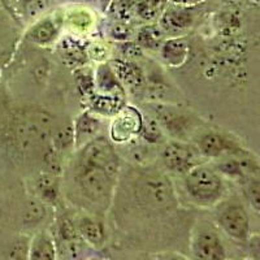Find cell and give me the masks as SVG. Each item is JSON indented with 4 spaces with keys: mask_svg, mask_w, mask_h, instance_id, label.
<instances>
[{
    "mask_svg": "<svg viewBox=\"0 0 260 260\" xmlns=\"http://www.w3.org/2000/svg\"><path fill=\"white\" fill-rule=\"evenodd\" d=\"M125 106V98L111 96L94 92L87 98V110L99 117H112Z\"/></svg>",
    "mask_w": 260,
    "mask_h": 260,
    "instance_id": "ac0fdd59",
    "label": "cell"
},
{
    "mask_svg": "<svg viewBox=\"0 0 260 260\" xmlns=\"http://www.w3.org/2000/svg\"><path fill=\"white\" fill-rule=\"evenodd\" d=\"M45 203L41 201H31L27 204L26 210V220L27 222H37L45 217Z\"/></svg>",
    "mask_w": 260,
    "mask_h": 260,
    "instance_id": "d590c367",
    "label": "cell"
},
{
    "mask_svg": "<svg viewBox=\"0 0 260 260\" xmlns=\"http://www.w3.org/2000/svg\"><path fill=\"white\" fill-rule=\"evenodd\" d=\"M51 147L56 150L59 154L69 151L72 148H76V142H74V130L73 125L67 124L64 126L52 133L51 137Z\"/></svg>",
    "mask_w": 260,
    "mask_h": 260,
    "instance_id": "83f0119b",
    "label": "cell"
},
{
    "mask_svg": "<svg viewBox=\"0 0 260 260\" xmlns=\"http://www.w3.org/2000/svg\"><path fill=\"white\" fill-rule=\"evenodd\" d=\"M225 3L229 4L232 7H236V6H240V4L243 3V0H225Z\"/></svg>",
    "mask_w": 260,
    "mask_h": 260,
    "instance_id": "ab89813d",
    "label": "cell"
},
{
    "mask_svg": "<svg viewBox=\"0 0 260 260\" xmlns=\"http://www.w3.org/2000/svg\"><path fill=\"white\" fill-rule=\"evenodd\" d=\"M118 177L103 168L74 160L73 189L82 203L95 211H106L113 203Z\"/></svg>",
    "mask_w": 260,
    "mask_h": 260,
    "instance_id": "7a4b0ae2",
    "label": "cell"
},
{
    "mask_svg": "<svg viewBox=\"0 0 260 260\" xmlns=\"http://www.w3.org/2000/svg\"><path fill=\"white\" fill-rule=\"evenodd\" d=\"M95 92L111 96L125 98L126 91L116 77L110 62H101L94 72Z\"/></svg>",
    "mask_w": 260,
    "mask_h": 260,
    "instance_id": "e0dca14e",
    "label": "cell"
},
{
    "mask_svg": "<svg viewBox=\"0 0 260 260\" xmlns=\"http://www.w3.org/2000/svg\"><path fill=\"white\" fill-rule=\"evenodd\" d=\"M215 24L222 36L233 37L242 26V16L236 9H228L216 15Z\"/></svg>",
    "mask_w": 260,
    "mask_h": 260,
    "instance_id": "484cf974",
    "label": "cell"
},
{
    "mask_svg": "<svg viewBox=\"0 0 260 260\" xmlns=\"http://www.w3.org/2000/svg\"><path fill=\"white\" fill-rule=\"evenodd\" d=\"M143 122V113L137 107L125 104L111 117L110 141L113 145H126L138 138Z\"/></svg>",
    "mask_w": 260,
    "mask_h": 260,
    "instance_id": "9c48e42d",
    "label": "cell"
},
{
    "mask_svg": "<svg viewBox=\"0 0 260 260\" xmlns=\"http://www.w3.org/2000/svg\"><path fill=\"white\" fill-rule=\"evenodd\" d=\"M56 248L52 237L47 232H41L30 242L29 260H55Z\"/></svg>",
    "mask_w": 260,
    "mask_h": 260,
    "instance_id": "7402d4cb",
    "label": "cell"
},
{
    "mask_svg": "<svg viewBox=\"0 0 260 260\" xmlns=\"http://www.w3.org/2000/svg\"><path fill=\"white\" fill-rule=\"evenodd\" d=\"M25 9H29L31 13H37L47 7L48 0H21Z\"/></svg>",
    "mask_w": 260,
    "mask_h": 260,
    "instance_id": "8d00e7d4",
    "label": "cell"
},
{
    "mask_svg": "<svg viewBox=\"0 0 260 260\" xmlns=\"http://www.w3.org/2000/svg\"><path fill=\"white\" fill-rule=\"evenodd\" d=\"M160 60L167 68L177 69L186 64L191 53V46L187 37H168L159 48Z\"/></svg>",
    "mask_w": 260,
    "mask_h": 260,
    "instance_id": "5bb4252c",
    "label": "cell"
},
{
    "mask_svg": "<svg viewBox=\"0 0 260 260\" xmlns=\"http://www.w3.org/2000/svg\"><path fill=\"white\" fill-rule=\"evenodd\" d=\"M138 139L150 146H161L168 141L156 120L148 113H143V122Z\"/></svg>",
    "mask_w": 260,
    "mask_h": 260,
    "instance_id": "d4e9b609",
    "label": "cell"
},
{
    "mask_svg": "<svg viewBox=\"0 0 260 260\" xmlns=\"http://www.w3.org/2000/svg\"><path fill=\"white\" fill-rule=\"evenodd\" d=\"M156 260H189L180 254H160Z\"/></svg>",
    "mask_w": 260,
    "mask_h": 260,
    "instance_id": "74e56055",
    "label": "cell"
},
{
    "mask_svg": "<svg viewBox=\"0 0 260 260\" xmlns=\"http://www.w3.org/2000/svg\"><path fill=\"white\" fill-rule=\"evenodd\" d=\"M167 6H168V0H138L133 13L139 20L152 22L159 20Z\"/></svg>",
    "mask_w": 260,
    "mask_h": 260,
    "instance_id": "4316f807",
    "label": "cell"
},
{
    "mask_svg": "<svg viewBox=\"0 0 260 260\" xmlns=\"http://www.w3.org/2000/svg\"><path fill=\"white\" fill-rule=\"evenodd\" d=\"M52 137V117L42 110L17 111L7 124L6 139L18 154H26L39 146L50 143Z\"/></svg>",
    "mask_w": 260,
    "mask_h": 260,
    "instance_id": "6da1fadb",
    "label": "cell"
},
{
    "mask_svg": "<svg viewBox=\"0 0 260 260\" xmlns=\"http://www.w3.org/2000/svg\"><path fill=\"white\" fill-rule=\"evenodd\" d=\"M162 171L168 175L182 177L197 166L206 162L191 142L168 139L157 152Z\"/></svg>",
    "mask_w": 260,
    "mask_h": 260,
    "instance_id": "52a82bcc",
    "label": "cell"
},
{
    "mask_svg": "<svg viewBox=\"0 0 260 260\" xmlns=\"http://www.w3.org/2000/svg\"><path fill=\"white\" fill-rule=\"evenodd\" d=\"M191 254L195 260H225L226 257L221 238L208 225H199L192 234Z\"/></svg>",
    "mask_w": 260,
    "mask_h": 260,
    "instance_id": "7c38bea8",
    "label": "cell"
},
{
    "mask_svg": "<svg viewBox=\"0 0 260 260\" xmlns=\"http://www.w3.org/2000/svg\"><path fill=\"white\" fill-rule=\"evenodd\" d=\"M78 234L89 243L94 246H101L104 241V228L95 216L89 213H82L77 220Z\"/></svg>",
    "mask_w": 260,
    "mask_h": 260,
    "instance_id": "ffe728a7",
    "label": "cell"
},
{
    "mask_svg": "<svg viewBox=\"0 0 260 260\" xmlns=\"http://www.w3.org/2000/svg\"><path fill=\"white\" fill-rule=\"evenodd\" d=\"M134 32H136V29L127 21L115 20L108 26V36L118 43L130 41L134 37Z\"/></svg>",
    "mask_w": 260,
    "mask_h": 260,
    "instance_id": "4dcf8cb0",
    "label": "cell"
},
{
    "mask_svg": "<svg viewBox=\"0 0 260 260\" xmlns=\"http://www.w3.org/2000/svg\"><path fill=\"white\" fill-rule=\"evenodd\" d=\"M74 130V142L76 148L82 147L85 143L99 136L102 129V118L92 113L91 111L85 110L74 118L72 122Z\"/></svg>",
    "mask_w": 260,
    "mask_h": 260,
    "instance_id": "2e32d148",
    "label": "cell"
},
{
    "mask_svg": "<svg viewBox=\"0 0 260 260\" xmlns=\"http://www.w3.org/2000/svg\"><path fill=\"white\" fill-rule=\"evenodd\" d=\"M72 2H77V3H83V2H90V0H72Z\"/></svg>",
    "mask_w": 260,
    "mask_h": 260,
    "instance_id": "7bdbcfd3",
    "label": "cell"
},
{
    "mask_svg": "<svg viewBox=\"0 0 260 260\" xmlns=\"http://www.w3.org/2000/svg\"><path fill=\"white\" fill-rule=\"evenodd\" d=\"M29 247L30 241L27 238L17 240L11 250L9 260H29Z\"/></svg>",
    "mask_w": 260,
    "mask_h": 260,
    "instance_id": "e575fe53",
    "label": "cell"
},
{
    "mask_svg": "<svg viewBox=\"0 0 260 260\" xmlns=\"http://www.w3.org/2000/svg\"><path fill=\"white\" fill-rule=\"evenodd\" d=\"M169 4H176V6H194L192 0H168Z\"/></svg>",
    "mask_w": 260,
    "mask_h": 260,
    "instance_id": "f35d334b",
    "label": "cell"
},
{
    "mask_svg": "<svg viewBox=\"0 0 260 260\" xmlns=\"http://www.w3.org/2000/svg\"><path fill=\"white\" fill-rule=\"evenodd\" d=\"M76 161L87 166L103 168L112 175L120 177L122 169V159L115 145L107 137L98 136L80 147L76 154Z\"/></svg>",
    "mask_w": 260,
    "mask_h": 260,
    "instance_id": "ba28073f",
    "label": "cell"
},
{
    "mask_svg": "<svg viewBox=\"0 0 260 260\" xmlns=\"http://www.w3.org/2000/svg\"><path fill=\"white\" fill-rule=\"evenodd\" d=\"M146 113L155 118L167 138L191 142L194 136L207 125L192 110L171 102H147Z\"/></svg>",
    "mask_w": 260,
    "mask_h": 260,
    "instance_id": "3957f363",
    "label": "cell"
},
{
    "mask_svg": "<svg viewBox=\"0 0 260 260\" xmlns=\"http://www.w3.org/2000/svg\"><path fill=\"white\" fill-rule=\"evenodd\" d=\"M118 51L121 55V59L136 60L143 56V50L137 45L136 42L127 41L118 43Z\"/></svg>",
    "mask_w": 260,
    "mask_h": 260,
    "instance_id": "836d02e7",
    "label": "cell"
},
{
    "mask_svg": "<svg viewBox=\"0 0 260 260\" xmlns=\"http://www.w3.org/2000/svg\"><path fill=\"white\" fill-rule=\"evenodd\" d=\"M187 201L199 208H213L229 194L228 181L208 161L181 177Z\"/></svg>",
    "mask_w": 260,
    "mask_h": 260,
    "instance_id": "277c9868",
    "label": "cell"
},
{
    "mask_svg": "<svg viewBox=\"0 0 260 260\" xmlns=\"http://www.w3.org/2000/svg\"><path fill=\"white\" fill-rule=\"evenodd\" d=\"M198 17V6L168 4L157 20V25L168 37H182L194 26Z\"/></svg>",
    "mask_w": 260,
    "mask_h": 260,
    "instance_id": "8fae6325",
    "label": "cell"
},
{
    "mask_svg": "<svg viewBox=\"0 0 260 260\" xmlns=\"http://www.w3.org/2000/svg\"><path fill=\"white\" fill-rule=\"evenodd\" d=\"M241 191L243 203H247L248 207L257 215L260 211V178L254 177L242 183Z\"/></svg>",
    "mask_w": 260,
    "mask_h": 260,
    "instance_id": "f1b7e54d",
    "label": "cell"
},
{
    "mask_svg": "<svg viewBox=\"0 0 260 260\" xmlns=\"http://www.w3.org/2000/svg\"><path fill=\"white\" fill-rule=\"evenodd\" d=\"M86 52H87V57L95 60L99 64L106 62L107 57L110 56V48L103 42H94V43H91L89 47L86 48Z\"/></svg>",
    "mask_w": 260,
    "mask_h": 260,
    "instance_id": "d6a6232c",
    "label": "cell"
},
{
    "mask_svg": "<svg viewBox=\"0 0 260 260\" xmlns=\"http://www.w3.org/2000/svg\"><path fill=\"white\" fill-rule=\"evenodd\" d=\"M215 221L226 236L236 241H246L250 236V217L242 198L228 194L215 207Z\"/></svg>",
    "mask_w": 260,
    "mask_h": 260,
    "instance_id": "8992f818",
    "label": "cell"
},
{
    "mask_svg": "<svg viewBox=\"0 0 260 260\" xmlns=\"http://www.w3.org/2000/svg\"><path fill=\"white\" fill-rule=\"evenodd\" d=\"M110 65L125 90L133 92L143 91L146 81L145 69L136 60H125L118 57L110 61Z\"/></svg>",
    "mask_w": 260,
    "mask_h": 260,
    "instance_id": "9a60e30c",
    "label": "cell"
},
{
    "mask_svg": "<svg viewBox=\"0 0 260 260\" xmlns=\"http://www.w3.org/2000/svg\"><path fill=\"white\" fill-rule=\"evenodd\" d=\"M134 37H136V43L143 51H154V52L159 51L160 46L166 39L164 32L157 24L143 25L136 30Z\"/></svg>",
    "mask_w": 260,
    "mask_h": 260,
    "instance_id": "44dd1931",
    "label": "cell"
},
{
    "mask_svg": "<svg viewBox=\"0 0 260 260\" xmlns=\"http://www.w3.org/2000/svg\"><path fill=\"white\" fill-rule=\"evenodd\" d=\"M259 3H260V0H248V4H251L254 8H257V7H259Z\"/></svg>",
    "mask_w": 260,
    "mask_h": 260,
    "instance_id": "60d3db41",
    "label": "cell"
},
{
    "mask_svg": "<svg viewBox=\"0 0 260 260\" xmlns=\"http://www.w3.org/2000/svg\"><path fill=\"white\" fill-rule=\"evenodd\" d=\"M94 21V15L86 8H72L62 17V22H65L72 31L81 34L91 29Z\"/></svg>",
    "mask_w": 260,
    "mask_h": 260,
    "instance_id": "cb8c5ba5",
    "label": "cell"
},
{
    "mask_svg": "<svg viewBox=\"0 0 260 260\" xmlns=\"http://www.w3.org/2000/svg\"><path fill=\"white\" fill-rule=\"evenodd\" d=\"M62 24V16H57L56 13L43 17L27 30L25 38L39 47H50L59 39Z\"/></svg>",
    "mask_w": 260,
    "mask_h": 260,
    "instance_id": "4fadbf2b",
    "label": "cell"
},
{
    "mask_svg": "<svg viewBox=\"0 0 260 260\" xmlns=\"http://www.w3.org/2000/svg\"><path fill=\"white\" fill-rule=\"evenodd\" d=\"M213 168L228 181L242 185L254 177H259V157L254 152L242 156H231L211 161Z\"/></svg>",
    "mask_w": 260,
    "mask_h": 260,
    "instance_id": "30bf717a",
    "label": "cell"
},
{
    "mask_svg": "<svg viewBox=\"0 0 260 260\" xmlns=\"http://www.w3.org/2000/svg\"><path fill=\"white\" fill-rule=\"evenodd\" d=\"M191 143L202 157L210 162L225 157L242 156L251 152L237 136L217 127H207V125L195 134Z\"/></svg>",
    "mask_w": 260,
    "mask_h": 260,
    "instance_id": "5b68a950",
    "label": "cell"
},
{
    "mask_svg": "<svg viewBox=\"0 0 260 260\" xmlns=\"http://www.w3.org/2000/svg\"><path fill=\"white\" fill-rule=\"evenodd\" d=\"M36 195L42 203H57L60 198V178L59 176L42 172L34 181Z\"/></svg>",
    "mask_w": 260,
    "mask_h": 260,
    "instance_id": "d6986e66",
    "label": "cell"
},
{
    "mask_svg": "<svg viewBox=\"0 0 260 260\" xmlns=\"http://www.w3.org/2000/svg\"><path fill=\"white\" fill-rule=\"evenodd\" d=\"M202 2H204V0H192V4H194V6H199Z\"/></svg>",
    "mask_w": 260,
    "mask_h": 260,
    "instance_id": "b9f144b4",
    "label": "cell"
},
{
    "mask_svg": "<svg viewBox=\"0 0 260 260\" xmlns=\"http://www.w3.org/2000/svg\"><path fill=\"white\" fill-rule=\"evenodd\" d=\"M59 50L61 59H64L67 64L76 69L85 67L86 61L89 59L86 48H83V46L76 38H65L64 41H61Z\"/></svg>",
    "mask_w": 260,
    "mask_h": 260,
    "instance_id": "603a6c76",
    "label": "cell"
},
{
    "mask_svg": "<svg viewBox=\"0 0 260 260\" xmlns=\"http://www.w3.org/2000/svg\"><path fill=\"white\" fill-rule=\"evenodd\" d=\"M74 77H76V83H77V87L82 96L89 98L90 95L94 94V71H89L85 65V67L76 69Z\"/></svg>",
    "mask_w": 260,
    "mask_h": 260,
    "instance_id": "f546056e",
    "label": "cell"
},
{
    "mask_svg": "<svg viewBox=\"0 0 260 260\" xmlns=\"http://www.w3.org/2000/svg\"><path fill=\"white\" fill-rule=\"evenodd\" d=\"M138 0H111L108 9L115 20L127 21L129 16L133 13Z\"/></svg>",
    "mask_w": 260,
    "mask_h": 260,
    "instance_id": "1f68e13d",
    "label": "cell"
}]
</instances>
